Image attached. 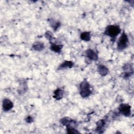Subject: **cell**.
Listing matches in <instances>:
<instances>
[{"label":"cell","mask_w":134,"mask_h":134,"mask_svg":"<svg viewBox=\"0 0 134 134\" xmlns=\"http://www.w3.org/2000/svg\"><path fill=\"white\" fill-rule=\"evenodd\" d=\"M128 38L127 35L123 32L117 42V48L119 50H122L125 49L128 43Z\"/></svg>","instance_id":"obj_3"},{"label":"cell","mask_w":134,"mask_h":134,"mask_svg":"<svg viewBox=\"0 0 134 134\" xmlns=\"http://www.w3.org/2000/svg\"><path fill=\"white\" fill-rule=\"evenodd\" d=\"M73 65V63L69 61H65L59 66V69H65L68 68H72Z\"/></svg>","instance_id":"obj_12"},{"label":"cell","mask_w":134,"mask_h":134,"mask_svg":"<svg viewBox=\"0 0 134 134\" xmlns=\"http://www.w3.org/2000/svg\"><path fill=\"white\" fill-rule=\"evenodd\" d=\"M62 48V46L59 44H57L55 43H51L50 49L52 51L57 52V53H60L61 51V49Z\"/></svg>","instance_id":"obj_11"},{"label":"cell","mask_w":134,"mask_h":134,"mask_svg":"<svg viewBox=\"0 0 134 134\" xmlns=\"http://www.w3.org/2000/svg\"><path fill=\"white\" fill-rule=\"evenodd\" d=\"M26 121H27V122H31L33 120H32V118L31 117L28 116V117H27V118L26 119Z\"/></svg>","instance_id":"obj_16"},{"label":"cell","mask_w":134,"mask_h":134,"mask_svg":"<svg viewBox=\"0 0 134 134\" xmlns=\"http://www.w3.org/2000/svg\"><path fill=\"white\" fill-rule=\"evenodd\" d=\"M97 71L102 76H105L108 73V69L105 66L103 65H99L98 66Z\"/></svg>","instance_id":"obj_8"},{"label":"cell","mask_w":134,"mask_h":134,"mask_svg":"<svg viewBox=\"0 0 134 134\" xmlns=\"http://www.w3.org/2000/svg\"><path fill=\"white\" fill-rule=\"evenodd\" d=\"M44 44L40 42H36L32 45V48L36 51H41L44 49Z\"/></svg>","instance_id":"obj_10"},{"label":"cell","mask_w":134,"mask_h":134,"mask_svg":"<svg viewBox=\"0 0 134 134\" xmlns=\"http://www.w3.org/2000/svg\"><path fill=\"white\" fill-rule=\"evenodd\" d=\"M2 106L3 110L5 111H8L13 107V103L10 99L5 98L3 101Z\"/></svg>","instance_id":"obj_5"},{"label":"cell","mask_w":134,"mask_h":134,"mask_svg":"<svg viewBox=\"0 0 134 134\" xmlns=\"http://www.w3.org/2000/svg\"><path fill=\"white\" fill-rule=\"evenodd\" d=\"M80 94L82 97H88L91 94L90 86L86 80H84L80 85Z\"/></svg>","instance_id":"obj_2"},{"label":"cell","mask_w":134,"mask_h":134,"mask_svg":"<svg viewBox=\"0 0 134 134\" xmlns=\"http://www.w3.org/2000/svg\"><path fill=\"white\" fill-rule=\"evenodd\" d=\"M80 38L82 40L88 41L91 39V35L89 32H83L80 35Z\"/></svg>","instance_id":"obj_13"},{"label":"cell","mask_w":134,"mask_h":134,"mask_svg":"<svg viewBox=\"0 0 134 134\" xmlns=\"http://www.w3.org/2000/svg\"><path fill=\"white\" fill-rule=\"evenodd\" d=\"M63 94H64L63 90L60 88H58L54 91L53 97L57 100H60L63 97Z\"/></svg>","instance_id":"obj_9"},{"label":"cell","mask_w":134,"mask_h":134,"mask_svg":"<svg viewBox=\"0 0 134 134\" xmlns=\"http://www.w3.org/2000/svg\"><path fill=\"white\" fill-rule=\"evenodd\" d=\"M105 124V122L104 119L99 120L97 122V130H102V129L103 128Z\"/></svg>","instance_id":"obj_14"},{"label":"cell","mask_w":134,"mask_h":134,"mask_svg":"<svg viewBox=\"0 0 134 134\" xmlns=\"http://www.w3.org/2000/svg\"><path fill=\"white\" fill-rule=\"evenodd\" d=\"M123 70L124 71V77L125 78L130 76L133 73L132 67L130 64H126L123 66Z\"/></svg>","instance_id":"obj_6"},{"label":"cell","mask_w":134,"mask_h":134,"mask_svg":"<svg viewBox=\"0 0 134 134\" xmlns=\"http://www.w3.org/2000/svg\"><path fill=\"white\" fill-rule=\"evenodd\" d=\"M85 53L87 58L90 59L92 60H97L98 59V55L94 50L92 49H87Z\"/></svg>","instance_id":"obj_7"},{"label":"cell","mask_w":134,"mask_h":134,"mask_svg":"<svg viewBox=\"0 0 134 134\" xmlns=\"http://www.w3.org/2000/svg\"><path fill=\"white\" fill-rule=\"evenodd\" d=\"M120 32L121 29L118 26L109 25L106 28L104 34L112 38H115Z\"/></svg>","instance_id":"obj_1"},{"label":"cell","mask_w":134,"mask_h":134,"mask_svg":"<svg viewBox=\"0 0 134 134\" xmlns=\"http://www.w3.org/2000/svg\"><path fill=\"white\" fill-rule=\"evenodd\" d=\"M120 113L125 116H129L131 114V107L128 104H121L118 107Z\"/></svg>","instance_id":"obj_4"},{"label":"cell","mask_w":134,"mask_h":134,"mask_svg":"<svg viewBox=\"0 0 134 134\" xmlns=\"http://www.w3.org/2000/svg\"><path fill=\"white\" fill-rule=\"evenodd\" d=\"M66 131L68 133H79V131H77L72 126H67Z\"/></svg>","instance_id":"obj_15"}]
</instances>
